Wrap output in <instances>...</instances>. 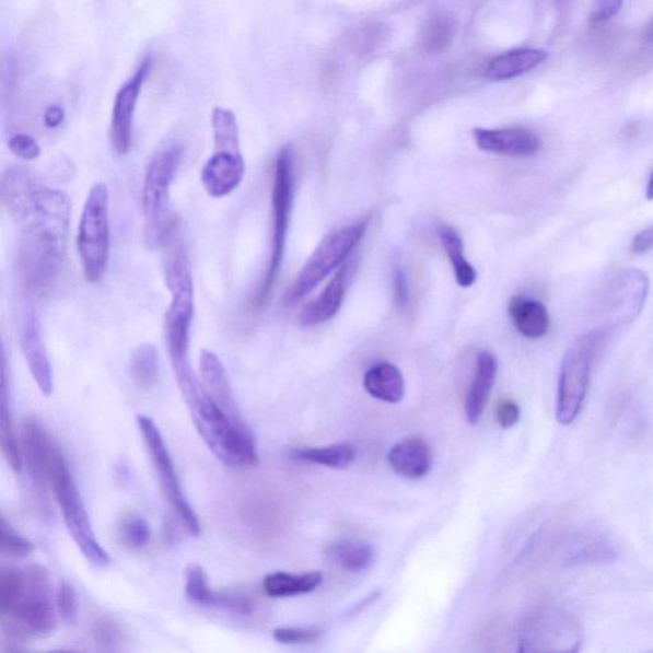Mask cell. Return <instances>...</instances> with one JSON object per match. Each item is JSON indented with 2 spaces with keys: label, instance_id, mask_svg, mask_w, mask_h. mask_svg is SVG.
Masks as SVG:
<instances>
[{
  "label": "cell",
  "instance_id": "1",
  "mask_svg": "<svg viewBox=\"0 0 653 653\" xmlns=\"http://www.w3.org/2000/svg\"><path fill=\"white\" fill-rule=\"evenodd\" d=\"M22 445L25 451L30 473L45 489L50 486L63 513L69 534L88 562L98 568L110 564V557L100 545L71 468L59 444L35 418H27L22 425Z\"/></svg>",
  "mask_w": 653,
  "mask_h": 653
},
{
  "label": "cell",
  "instance_id": "2",
  "mask_svg": "<svg viewBox=\"0 0 653 653\" xmlns=\"http://www.w3.org/2000/svg\"><path fill=\"white\" fill-rule=\"evenodd\" d=\"M178 386L199 435L213 455L228 466H257L259 457L252 430L237 427L213 401L196 374L179 381Z\"/></svg>",
  "mask_w": 653,
  "mask_h": 653
},
{
  "label": "cell",
  "instance_id": "3",
  "mask_svg": "<svg viewBox=\"0 0 653 653\" xmlns=\"http://www.w3.org/2000/svg\"><path fill=\"white\" fill-rule=\"evenodd\" d=\"M3 631L14 640L45 639L57 629V616L51 604V580L44 565L33 564L23 570L18 597L2 614Z\"/></svg>",
  "mask_w": 653,
  "mask_h": 653
},
{
  "label": "cell",
  "instance_id": "4",
  "mask_svg": "<svg viewBox=\"0 0 653 653\" xmlns=\"http://www.w3.org/2000/svg\"><path fill=\"white\" fill-rule=\"evenodd\" d=\"M180 144L167 145L151 160L143 183L144 240L149 248L156 249L173 233L174 214L171 188L183 163Z\"/></svg>",
  "mask_w": 653,
  "mask_h": 653
},
{
  "label": "cell",
  "instance_id": "5",
  "mask_svg": "<svg viewBox=\"0 0 653 653\" xmlns=\"http://www.w3.org/2000/svg\"><path fill=\"white\" fill-rule=\"evenodd\" d=\"M167 288L172 304L165 317V338L173 366L190 363V328L195 318V287L186 253L182 248L171 253L165 264Z\"/></svg>",
  "mask_w": 653,
  "mask_h": 653
},
{
  "label": "cell",
  "instance_id": "6",
  "mask_svg": "<svg viewBox=\"0 0 653 653\" xmlns=\"http://www.w3.org/2000/svg\"><path fill=\"white\" fill-rule=\"evenodd\" d=\"M294 203V155L285 145L276 158L272 187V237L271 255L263 283L255 298L256 308L264 306L278 281L285 256L291 211Z\"/></svg>",
  "mask_w": 653,
  "mask_h": 653
},
{
  "label": "cell",
  "instance_id": "7",
  "mask_svg": "<svg viewBox=\"0 0 653 653\" xmlns=\"http://www.w3.org/2000/svg\"><path fill=\"white\" fill-rule=\"evenodd\" d=\"M369 219L350 226L335 230L322 241L316 250L299 272L293 285L287 291L285 303L295 305L310 295L330 273L348 263L353 249L363 240Z\"/></svg>",
  "mask_w": 653,
  "mask_h": 653
},
{
  "label": "cell",
  "instance_id": "8",
  "mask_svg": "<svg viewBox=\"0 0 653 653\" xmlns=\"http://www.w3.org/2000/svg\"><path fill=\"white\" fill-rule=\"evenodd\" d=\"M77 248L88 280H102L110 256L109 190L105 184H96L90 190L77 235Z\"/></svg>",
  "mask_w": 653,
  "mask_h": 653
},
{
  "label": "cell",
  "instance_id": "9",
  "mask_svg": "<svg viewBox=\"0 0 653 653\" xmlns=\"http://www.w3.org/2000/svg\"><path fill=\"white\" fill-rule=\"evenodd\" d=\"M604 334L600 330L583 335L567 351L560 369L557 399V420L570 425L578 419L588 390L591 371Z\"/></svg>",
  "mask_w": 653,
  "mask_h": 653
},
{
  "label": "cell",
  "instance_id": "10",
  "mask_svg": "<svg viewBox=\"0 0 653 653\" xmlns=\"http://www.w3.org/2000/svg\"><path fill=\"white\" fill-rule=\"evenodd\" d=\"M137 422L167 503L171 504L176 517L180 520L187 532L191 536H199L201 534V525H199L195 510L191 509L188 499L183 493L173 458L171 453H168L163 434H161L156 422L145 417V415H138Z\"/></svg>",
  "mask_w": 653,
  "mask_h": 653
},
{
  "label": "cell",
  "instance_id": "11",
  "mask_svg": "<svg viewBox=\"0 0 653 653\" xmlns=\"http://www.w3.org/2000/svg\"><path fill=\"white\" fill-rule=\"evenodd\" d=\"M28 294L23 301L20 319V340L23 355H25L31 374L43 395L49 397L54 390V374L48 351L43 341L40 320Z\"/></svg>",
  "mask_w": 653,
  "mask_h": 653
},
{
  "label": "cell",
  "instance_id": "12",
  "mask_svg": "<svg viewBox=\"0 0 653 653\" xmlns=\"http://www.w3.org/2000/svg\"><path fill=\"white\" fill-rule=\"evenodd\" d=\"M153 60L144 58L137 71L123 84L115 96L112 114L110 140L115 152L126 155L132 145L135 112L142 86L151 73Z\"/></svg>",
  "mask_w": 653,
  "mask_h": 653
},
{
  "label": "cell",
  "instance_id": "13",
  "mask_svg": "<svg viewBox=\"0 0 653 653\" xmlns=\"http://www.w3.org/2000/svg\"><path fill=\"white\" fill-rule=\"evenodd\" d=\"M245 164L241 151L217 149L203 165L201 179L212 198L226 197L241 186Z\"/></svg>",
  "mask_w": 653,
  "mask_h": 653
},
{
  "label": "cell",
  "instance_id": "14",
  "mask_svg": "<svg viewBox=\"0 0 653 653\" xmlns=\"http://www.w3.org/2000/svg\"><path fill=\"white\" fill-rule=\"evenodd\" d=\"M474 138L482 151L510 158H529L541 149L539 136L527 128L476 129Z\"/></svg>",
  "mask_w": 653,
  "mask_h": 653
},
{
  "label": "cell",
  "instance_id": "15",
  "mask_svg": "<svg viewBox=\"0 0 653 653\" xmlns=\"http://www.w3.org/2000/svg\"><path fill=\"white\" fill-rule=\"evenodd\" d=\"M199 372L203 386L214 403L235 424L242 429H250L245 422L240 406L236 405L232 386L221 360L210 350H202L199 355Z\"/></svg>",
  "mask_w": 653,
  "mask_h": 653
},
{
  "label": "cell",
  "instance_id": "16",
  "mask_svg": "<svg viewBox=\"0 0 653 653\" xmlns=\"http://www.w3.org/2000/svg\"><path fill=\"white\" fill-rule=\"evenodd\" d=\"M351 264L345 263L335 273L334 279L328 282L324 291L306 304L299 316V320L305 327L318 326L333 319L340 311L346 290L349 287Z\"/></svg>",
  "mask_w": 653,
  "mask_h": 653
},
{
  "label": "cell",
  "instance_id": "17",
  "mask_svg": "<svg viewBox=\"0 0 653 653\" xmlns=\"http://www.w3.org/2000/svg\"><path fill=\"white\" fill-rule=\"evenodd\" d=\"M388 465L405 479L425 478L433 467V452L421 438H409L392 447L387 455Z\"/></svg>",
  "mask_w": 653,
  "mask_h": 653
},
{
  "label": "cell",
  "instance_id": "18",
  "mask_svg": "<svg viewBox=\"0 0 653 653\" xmlns=\"http://www.w3.org/2000/svg\"><path fill=\"white\" fill-rule=\"evenodd\" d=\"M498 363L490 351H480L476 361V372L466 396L465 415L470 424H478L488 405L497 380Z\"/></svg>",
  "mask_w": 653,
  "mask_h": 653
},
{
  "label": "cell",
  "instance_id": "19",
  "mask_svg": "<svg viewBox=\"0 0 653 653\" xmlns=\"http://www.w3.org/2000/svg\"><path fill=\"white\" fill-rule=\"evenodd\" d=\"M549 58V54L540 49H514L501 54L490 61L486 69L490 81H506L516 79L541 66Z\"/></svg>",
  "mask_w": 653,
  "mask_h": 653
},
{
  "label": "cell",
  "instance_id": "20",
  "mask_svg": "<svg viewBox=\"0 0 653 653\" xmlns=\"http://www.w3.org/2000/svg\"><path fill=\"white\" fill-rule=\"evenodd\" d=\"M514 327L527 338H541L549 333L550 317L548 310L535 299L514 296L509 306Z\"/></svg>",
  "mask_w": 653,
  "mask_h": 653
},
{
  "label": "cell",
  "instance_id": "21",
  "mask_svg": "<svg viewBox=\"0 0 653 653\" xmlns=\"http://www.w3.org/2000/svg\"><path fill=\"white\" fill-rule=\"evenodd\" d=\"M369 395L388 404H398L405 396V378L399 369L387 361L373 365L364 375Z\"/></svg>",
  "mask_w": 653,
  "mask_h": 653
},
{
  "label": "cell",
  "instance_id": "22",
  "mask_svg": "<svg viewBox=\"0 0 653 653\" xmlns=\"http://www.w3.org/2000/svg\"><path fill=\"white\" fill-rule=\"evenodd\" d=\"M324 581L319 572L291 574L276 572L266 575L263 586L265 594L270 597H293L313 593Z\"/></svg>",
  "mask_w": 653,
  "mask_h": 653
},
{
  "label": "cell",
  "instance_id": "23",
  "mask_svg": "<svg viewBox=\"0 0 653 653\" xmlns=\"http://www.w3.org/2000/svg\"><path fill=\"white\" fill-rule=\"evenodd\" d=\"M0 445H2L7 464L10 465L15 474H20L23 467V459L18 435H15L13 429L5 357H3L2 390H0Z\"/></svg>",
  "mask_w": 653,
  "mask_h": 653
},
{
  "label": "cell",
  "instance_id": "24",
  "mask_svg": "<svg viewBox=\"0 0 653 653\" xmlns=\"http://www.w3.org/2000/svg\"><path fill=\"white\" fill-rule=\"evenodd\" d=\"M438 235H440L443 248L447 253L458 285L464 289L471 288L478 280V272L468 264L465 257L463 237L455 228L448 225L438 228Z\"/></svg>",
  "mask_w": 653,
  "mask_h": 653
},
{
  "label": "cell",
  "instance_id": "25",
  "mask_svg": "<svg viewBox=\"0 0 653 653\" xmlns=\"http://www.w3.org/2000/svg\"><path fill=\"white\" fill-rule=\"evenodd\" d=\"M290 457L301 463L326 466L343 470L357 458V450L352 444L338 443L326 445V447L294 448Z\"/></svg>",
  "mask_w": 653,
  "mask_h": 653
},
{
  "label": "cell",
  "instance_id": "26",
  "mask_svg": "<svg viewBox=\"0 0 653 653\" xmlns=\"http://www.w3.org/2000/svg\"><path fill=\"white\" fill-rule=\"evenodd\" d=\"M458 22L455 15L441 12L430 18L422 28L420 44L427 54H440L447 50L455 40Z\"/></svg>",
  "mask_w": 653,
  "mask_h": 653
},
{
  "label": "cell",
  "instance_id": "27",
  "mask_svg": "<svg viewBox=\"0 0 653 653\" xmlns=\"http://www.w3.org/2000/svg\"><path fill=\"white\" fill-rule=\"evenodd\" d=\"M129 374L138 388L149 390L156 386L160 380V357L155 346H138L130 357Z\"/></svg>",
  "mask_w": 653,
  "mask_h": 653
},
{
  "label": "cell",
  "instance_id": "28",
  "mask_svg": "<svg viewBox=\"0 0 653 653\" xmlns=\"http://www.w3.org/2000/svg\"><path fill=\"white\" fill-rule=\"evenodd\" d=\"M328 556L334 562L349 572H363L374 562L372 545L360 541H341L328 549Z\"/></svg>",
  "mask_w": 653,
  "mask_h": 653
},
{
  "label": "cell",
  "instance_id": "29",
  "mask_svg": "<svg viewBox=\"0 0 653 653\" xmlns=\"http://www.w3.org/2000/svg\"><path fill=\"white\" fill-rule=\"evenodd\" d=\"M214 149L241 151L240 127L235 114L225 107H214L212 113Z\"/></svg>",
  "mask_w": 653,
  "mask_h": 653
},
{
  "label": "cell",
  "instance_id": "30",
  "mask_svg": "<svg viewBox=\"0 0 653 653\" xmlns=\"http://www.w3.org/2000/svg\"><path fill=\"white\" fill-rule=\"evenodd\" d=\"M653 68V15L644 23L637 37L635 49L627 59L626 69L628 73L641 75Z\"/></svg>",
  "mask_w": 653,
  "mask_h": 653
},
{
  "label": "cell",
  "instance_id": "31",
  "mask_svg": "<svg viewBox=\"0 0 653 653\" xmlns=\"http://www.w3.org/2000/svg\"><path fill=\"white\" fill-rule=\"evenodd\" d=\"M119 537L128 549L141 550L148 547L151 540L149 522L141 514L128 513L119 522Z\"/></svg>",
  "mask_w": 653,
  "mask_h": 653
},
{
  "label": "cell",
  "instance_id": "32",
  "mask_svg": "<svg viewBox=\"0 0 653 653\" xmlns=\"http://www.w3.org/2000/svg\"><path fill=\"white\" fill-rule=\"evenodd\" d=\"M212 588L209 586L203 568L191 563L186 570V595L191 604L209 606Z\"/></svg>",
  "mask_w": 653,
  "mask_h": 653
},
{
  "label": "cell",
  "instance_id": "33",
  "mask_svg": "<svg viewBox=\"0 0 653 653\" xmlns=\"http://www.w3.org/2000/svg\"><path fill=\"white\" fill-rule=\"evenodd\" d=\"M0 545H2L0 548H2L3 555L18 559L27 558L35 549L34 544L15 532L4 516L0 524Z\"/></svg>",
  "mask_w": 653,
  "mask_h": 653
},
{
  "label": "cell",
  "instance_id": "34",
  "mask_svg": "<svg viewBox=\"0 0 653 653\" xmlns=\"http://www.w3.org/2000/svg\"><path fill=\"white\" fill-rule=\"evenodd\" d=\"M209 608L226 610L236 616H250L255 611V602L242 594L218 593L212 591Z\"/></svg>",
  "mask_w": 653,
  "mask_h": 653
},
{
  "label": "cell",
  "instance_id": "35",
  "mask_svg": "<svg viewBox=\"0 0 653 653\" xmlns=\"http://www.w3.org/2000/svg\"><path fill=\"white\" fill-rule=\"evenodd\" d=\"M79 598H77L73 586L68 582H61L57 593V609L59 617L67 626L75 623L79 618Z\"/></svg>",
  "mask_w": 653,
  "mask_h": 653
},
{
  "label": "cell",
  "instance_id": "36",
  "mask_svg": "<svg viewBox=\"0 0 653 653\" xmlns=\"http://www.w3.org/2000/svg\"><path fill=\"white\" fill-rule=\"evenodd\" d=\"M92 635L95 641L102 646L114 648L123 641V632L118 623L107 617H102L95 620L92 626Z\"/></svg>",
  "mask_w": 653,
  "mask_h": 653
},
{
  "label": "cell",
  "instance_id": "37",
  "mask_svg": "<svg viewBox=\"0 0 653 653\" xmlns=\"http://www.w3.org/2000/svg\"><path fill=\"white\" fill-rule=\"evenodd\" d=\"M322 631L317 627L308 628H278L273 631V639L281 644H303L317 641Z\"/></svg>",
  "mask_w": 653,
  "mask_h": 653
},
{
  "label": "cell",
  "instance_id": "38",
  "mask_svg": "<svg viewBox=\"0 0 653 653\" xmlns=\"http://www.w3.org/2000/svg\"><path fill=\"white\" fill-rule=\"evenodd\" d=\"M621 5L623 0H594L590 25L597 27L609 22L621 10Z\"/></svg>",
  "mask_w": 653,
  "mask_h": 653
},
{
  "label": "cell",
  "instance_id": "39",
  "mask_svg": "<svg viewBox=\"0 0 653 653\" xmlns=\"http://www.w3.org/2000/svg\"><path fill=\"white\" fill-rule=\"evenodd\" d=\"M10 149L15 156L23 160H36L40 156V148L33 137L25 133H18L12 136L10 140Z\"/></svg>",
  "mask_w": 653,
  "mask_h": 653
},
{
  "label": "cell",
  "instance_id": "40",
  "mask_svg": "<svg viewBox=\"0 0 653 653\" xmlns=\"http://www.w3.org/2000/svg\"><path fill=\"white\" fill-rule=\"evenodd\" d=\"M521 417L520 406L511 399H503L495 409V418L499 427L510 429L517 424Z\"/></svg>",
  "mask_w": 653,
  "mask_h": 653
},
{
  "label": "cell",
  "instance_id": "41",
  "mask_svg": "<svg viewBox=\"0 0 653 653\" xmlns=\"http://www.w3.org/2000/svg\"><path fill=\"white\" fill-rule=\"evenodd\" d=\"M395 301L398 306H405L409 301V285L401 267H397L394 276Z\"/></svg>",
  "mask_w": 653,
  "mask_h": 653
},
{
  "label": "cell",
  "instance_id": "42",
  "mask_svg": "<svg viewBox=\"0 0 653 653\" xmlns=\"http://www.w3.org/2000/svg\"><path fill=\"white\" fill-rule=\"evenodd\" d=\"M653 248V226L642 230L633 237L632 252L634 255H643Z\"/></svg>",
  "mask_w": 653,
  "mask_h": 653
},
{
  "label": "cell",
  "instance_id": "43",
  "mask_svg": "<svg viewBox=\"0 0 653 653\" xmlns=\"http://www.w3.org/2000/svg\"><path fill=\"white\" fill-rule=\"evenodd\" d=\"M63 120L65 112L60 106H50L49 109L45 112L44 121L46 127L57 128L61 125V123H63Z\"/></svg>",
  "mask_w": 653,
  "mask_h": 653
},
{
  "label": "cell",
  "instance_id": "44",
  "mask_svg": "<svg viewBox=\"0 0 653 653\" xmlns=\"http://www.w3.org/2000/svg\"><path fill=\"white\" fill-rule=\"evenodd\" d=\"M646 196L650 199V201H652V199H653V172L651 173V176L649 179Z\"/></svg>",
  "mask_w": 653,
  "mask_h": 653
}]
</instances>
